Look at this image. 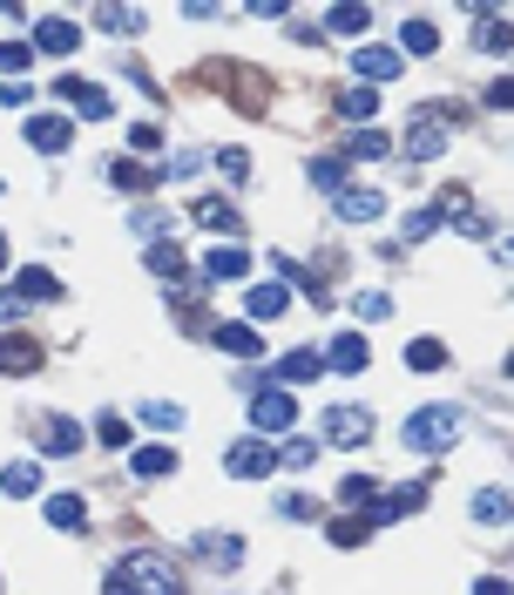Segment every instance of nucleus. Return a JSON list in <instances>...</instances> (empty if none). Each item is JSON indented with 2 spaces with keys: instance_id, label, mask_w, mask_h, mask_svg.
Segmentation results:
<instances>
[{
  "instance_id": "obj_1",
  "label": "nucleus",
  "mask_w": 514,
  "mask_h": 595,
  "mask_svg": "<svg viewBox=\"0 0 514 595\" xmlns=\"http://www.w3.org/2000/svg\"><path fill=\"white\" fill-rule=\"evenodd\" d=\"M102 595H184V568L169 562L162 548H129V555L109 568Z\"/></svg>"
},
{
  "instance_id": "obj_2",
  "label": "nucleus",
  "mask_w": 514,
  "mask_h": 595,
  "mask_svg": "<svg viewBox=\"0 0 514 595\" xmlns=\"http://www.w3.org/2000/svg\"><path fill=\"white\" fill-rule=\"evenodd\" d=\"M461 434H467V413L441 399V406H419V413H406L399 447H406V454H454V447H461Z\"/></svg>"
},
{
  "instance_id": "obj_3",
  "label": "nucleus",
  "mask_w": 514,
  "mask_h": 595,
  "mask_svg": "<svg viewBox=\"0 0 514 595\" xmlns=\"http://www.w3.org/2000/svg\"><path fill=\"white\" fill-rule=\"evenodd\" d=\"M399 156H406V162H441V156H447V122L434 116V102H426V109H413Z\"/></svg>"
},
{
  "instance_id": "obj_4",
  "label": "nucleus",
  "mask_w": 514,
  "mask_h": 595,
  "mask_svg": "<svg viewBox=\"0 0 514 595\" xmlns=\"http://www.w3.org/2000/svg\"><path fill=\"white\" fill-rule=\"evenodd\" d=\"M250 427H257V440L291 434V427H298V393H278V386H265V393L250 399Z\"/></svg>"
},
{
  "instance_id": "obj_5",
  "label": "nucleus",
  "mask_w": 514,
  "mask_h": 595,
  "mask_svg": "<svg viewBox=\"0 0 514 595\" xmlns=\"http://www.w3.org/2000/svg\"><path fill=\"white\" fill-rule=\"evenodd\" d=\"M55 96L75 109V116H89V122H109L116 116V102H109V89H102V81H81V75H61L55 81Z\"/></svg>"
},
{
  "instance_id": "obj_6",
  "label": "nucleus",
  "mask_w": 514,
  "mask_h": 595,
  "mask_svg": "<svg viewBox=\"0 0 514 595\" xmlns=\"http://www.w3.org/2000/svg\"><path fill=\"white\" fill-rule=\"evenodd\" d=\"M190 562H197V568H217V575H230V568H244V535H224V528H210V535H190Z\"/></svg>"
},
{
  "instance_id": "obj_7",
  "label": "nucleus",
  "mask_w": 514,
  "mask_h": 595,
  "mask_svg": "<svg viewBox=\"0 0 514 595\" xmlns=\"http://www.w3.org/2000/svg\"><path fill=\"white\" fill-rule=\"evenodd\" d=\"M325 440L332 447H366L373 440V413L366 406H332L325 413Z\"/></svg>"
},
{
  "instance_id": "obj_8",
  "label": "nucleus",
  "mask_w": 514,
  "mask_h": 595,
  "mask_svg": "<svg viewBox=\"0 0 514 595\" xmlns=\"http://www.w3.org/2000/svg\"><path fill=\"white\" fill-rule=\"evenodd\" d=\"M224 467H230V480H265V474H278V454L265 440H230Z\"/></svg>"
},
{
  "instance_id": "obj_9",
  "label": "nucleus",
  "mask_w": 514,
  "mask_h": 595,
  "mask_svg": "<svg viewBox=\"0 0 514 595\" xmlns=\"http://www.w3.org/2000/svg\"><path fill=\"white\" fill-rule=\"evenodd\" d=\"M474 21H481V28H474V48H481L487 61H507V54H514V28L501 21V8H487V0H481Z\"/></svg>"
},
{
  "instance_id": "obj_10",
  "label": "nucleus",
  "mask_w": 514,
  "mask_h": 595,
  "mask_svg": "<svg viewBox=\"0 0 514 595\" xmlns=\"http://www.w3.org/2000/svg\"><path fill=\"white\" fill-rule=\"evenodd\" d=\"M318 359H325V373H366V366H373V346H366L359 331H338Z\"/></svg>"
},
{
  "instance_id": "obj_11",
  "label": "nucleus",
  "mask_w": 514,
  "mask_h": 595,
  "mask_svg": "<svg viewBox=\"0 0 514 595\" xmlns=\"http://www.w3.org/2000/svg\"><path fill=\"white\" fill-rule=\"evenodd\" d=\"M0 373H8V379L41 373V346H34L28 331H0Z\"/></svg>"
},
{
  "instance_id": "obj_12",
  "label": "nucleus",
  "mask_w": 514,
  "mask_h": 595,
  "mask_svg": "<svg viewBox=\"0 0 514 595\" xmlns=\"http://www.w3.org/2000/svg\"><path fill=\"white\" fill-rule=\"evenodd\" d=\"M332 217H338V224H379V217H386V197H379V190H353V184H346V190L332 197Z\"/></svg>"
},
{
  "instance_id": "obj_13",
  "label": "nucleus",
  "mask_w": 514,
  "mask_h": 595,
  "mask_svg": "<svg viewBox=\"0 0 514 595\" xmlns=\"http://www.w3.org/2000/svg\"><path fill=\"white\" fill-rule=\"evenodd\" d=\"M353 54V75H359V89H379V81H393L406 61L393 54V48H346Z\"/></svg>"
},
{
  "instance_id": "obj_14",
  "label": "nucleus",
  "mask_w": 514,
  "mask_h": 595,
  "mask_svg": "<svg viewBox=\"0 0 514 595\" xmlns=\"http://www.w3.org/2000/svg\"><path fill=\"white\" fill-rule=\"evenodd\" d=\"M244 271H250V250H244V244H210V250H204V278H210V285H237Z\"/></svg>"
},
{
  "instance_id": "obj_15",
  "label": "nucleus",
  "mask_w": 514,
  "mask_h": 595,
  "mask_svg": "<svg viewBox=\"0 0 514 595\" xmlns=\"http://www.w3.org/2000/svg\"><path fill=\"white\" fill-rule=\"evenodd\" d=\"M34 447L41 454H81V427H75V419H61V413H48V419H34Z\"/></svg>"
},
{
  "instance_id": "obj_16",
  "label": "nucleus",
  "mask_w": 514,
  "mask_h": 595,
  "mask_svg": "<svg viewBox=\"0 0 514 595\" xmlns=\"http://www.w3.org/2000/svg\"><path fill=\"white\" fill-rule=\"evenodd\" d=\"M81 48V28L68 21V14H48L41 28H34V54H55V61H68Z\"/></svg>"
},
{
  "instance_id": "obj_17",
  "label": "nucleus",
  "mask_w": 514,
  "mask_h": 595,
  "mask_svg": "<svg viewBox=\"0 0 514 595\" xmlns=\"http://www.w3.org/2000/svg\"><path fill=\"white\" fill-rule=\"evenodd\" d=\"M271 379H278V393H298V386L325 379V359H318L312 346H298V353H285V359H278V373H271Z\"/></svg>"
},
{
  "instance_id": "obj_18",
  "label": "nucleus",
  "mask_w": 514,
  "mask_h": 595,
  "mask_svg": "<svg viewBox=\"0 0 514 595\" xmlns=\"http://www.w3.org/2000/svg\"><path fill=\"white\" fill-rule=\"evenodd\" d=\"M399 61L413 54V61H426V54H441V28L426 21V14H413V21H399V48H393Z\"/></svg>"
},
{
  "instance_id": "obj_19",
  "label": "nucleus",
  "mask_w": 514,
  "mask_h": 595,
  "mask_svg": "<svg viewBox=\"0 0 514 595\" xmlns=\"http://www.w3.org/2000/svg\"><path fill=\"white\" fill-rule=\"evenodd\" d=\"M190 217H197L204 230H217V237H237V230H244V210H237L230 197H204V204H190Z\"/></svg>"
},
{
  "instance_id": "obj_20",
  "label": "nucleus",
  "mask_w": 514,
  "mask_h": 595,
  "mask_svg": "<svg viewBox=\"0 0 514 595\" xmlns=\"http://www.w3.org/2000/svg\"><path fill=\"white\" fill-rule=\"evenodd\" d=\"M28 142H34L41 156H61V149L75 142V129H68V116H28Z\"/></svg>"
},
{
  "instance_id": "obj_21",
  "label": "nucleus",
  "mask_w": 514,
  "mask_h": 595,
  "mask_svg": "<svg viewBox=\"0 0 514 595\" xmlns=\"http://www.w3.org/2000/svg\"><path fill=\"white\" fill-rule=\"evenodd\" d=\"M210 346L217 353H230V359H257V325H210Z\"/></svg>"
},
{
  "instance_id": "obj_22",
  "label": "nucleus",
  "mask_w": 514,
  "mask_h": 595,
  "mask_svg": "<svg viewBox=\"0 0 514 595\" xmlns=\"http://www.w3.org/2000/svg\"><path fill=\"white\" fill-rule=\"evenodd\" d=\"M0 494H8V500L41 494V460H8V467H0Z\"/></svg>"
},
{
  "instance_id": "obj_23",
  "label": "nucleus",
  "mask_w": 514,
  "mask_h": 595,
  "mask_svg": "<svg viewBox=\"0 0 514 595\" xmlns=\"http://www.w3.org/2000/svg\"><path fill=\"white\" fill-rule=\"evenodd\" d=\"M474 522H481V528H507V522H514L507 487H481V494H474Z\"/></svg>"
},
{
  "instance_id": "obj_24",
  "label": "nucleus",
  "mask_w": 514,
  "mask_h": 595,
  "mask_svg": "<svg viewBox=\"0 0 514 595\" xmlns=\"http://www.w3.org/2000/svg\"><path fill=\"white\" fill-rule=\"evenodd\" d=\"M14 298H21V305H28V298H34V305H55V298H61V278L41 271V265H28V271L14 278Z\"/></svg>"
},
{
  "instance_id": "obj_25",
  "label": "nucleus",
  "mask_w": 514,
  "mask_h": 595,
  "mask_svg": "<svg viewBox=\"0 0 514 595\" xmlns=\"http://www.w3.org/2000/svg\"><path fill=\"white\" fill-rule=\"evenodd\" d=\"M48 528H61V535L89 528V500H81V494H55V500H48Z\"/></svg>"
},
{
  "instance_id": "obj_26",
  "label": "nucleus",
  "mask_w": 514,
  "mask_h": 595,
  "mask_svg": "<svg viewBox=\"0 0 514 595\" xmlns=\"http://www.w3.org/2000/svg\"><path fill=\"white\" fill-rule=\"evenodd\" d=\"M129 474L136 480H169V474H177V454H169V447H136L129 454Z\"/></svg>"
},
{
  "instance_id": "obj_27",
  "label": "nucleus",
  "mask_w": 514,
  "mask_h": 595,
  "mask_svg": "<svg viewBox=\"0 0 514 595\" xmlns=\"http://www.w3.org/2000/svg\"><path fill=\"white\" fill-rule=\"evenodd\" d=\"M338 156H346V162H379V156H393V136L386 129H353V142Z\"/></svg>"
},
{
  "instance_id": "obj_28",
  "label": "nucleus",
  "mask_w": 514,
  "mask_h": 595,
  "mask_svg": "<svg viewBox=\"0 0 514 595\" xmlns=\"http://www.w3.org/2000/svg\"><path fill=\"white\" fill-rule=\"evenodd\" d=\"M332 109L346 116V122H359V129H373V116H379V89H346Z\"/></svg>"
},
{
  "instance_id": "obj_29",
  "label": "nucleus",
  "mask_w": 514,
  "mask_h": 595,
  "mask_svg": "<svg viewBox=\"0 0 514 595\" xmlns=\"http://www.w3.org/2000/svg\"><path fill=\"white\" fill-rule=\"evenodd\" d=\"M285 305H291V291H285V285H250V298H244V311H250V318H278Z\"/></svg>"
},
{
  "instance_id": "obj_30",
  "label": "nucleus",
  "mask_w": 514,
  "mask_h": 595,
  "mask_svg": "<svg viewBox=\"0 0 514 595\" xmlns=\"http://www.w3.org/2000/svg\"><path fill=\"white\" fill-rule=\"evenodd\" d=\"M136 419H142V427H156V434H177V427H184V406H169V399H142V406H136Z\"/></svg>"
},
{
  "instance_id": "obj_31",
  "label": "nucleus",
  "mask_w": 514,
  "mask_h": 595,
  "mask_svg": "<svg viewBox=\"0 0 514 595\" xmlns=\"http://www.w3.org/2000/svg\"><path fill=\"white\" fill-rule=\"evenodd\" d=\"M441 366H447L441 338H413V346H406V373H441Z\"/></svg>"
},
{
  "instance_id": "obj_32",
  "label": "nucleus",
  "mask_w": 514,
  "mask_h": 595,
  "mask_svg": "<svg viewBox=\"0 0 514 595\" xmlns=\"http://www.w3.org/2000/svg\"><path fill=\"white\" fill-rule=\"evenodd\" d=\"M109 184H116V190H149V184H156V169H149V162H129V156H116V162H109Z\"/></svg>"
},
{
  "instance_id": "obj_33",
  "label": "nucleus",
  "mask_w": 514,
  "mask_h": 595,
  "mask_svg": "<svg viewBox=\"0 0 514 595\" xmlns=\"http://www.w3.org/2000/svg\"><path fill=\"white\" fill-rule=\"evenodd\" d=\"M149 271H156L162 285H177V278H184V250L169 244V237H162V244H149Z\"/></svg>"
},
{
  "instance_id": "obj_34",
  "label": "nucleus",
  "mask_w": 514,
  "mask_h": 595,
  "mask_svg": "<svg viewBox=\"0 0 514 595\" xmlns=\"http://www.w3.org/2000/svg\"><path fill=\"white\" fill-rule=\"evenodd\" d=\"M373 500H379L373 474H346V480H338V507H373Z\"/></svg>"
},
{
  "instance_id": "obj_35",
  "label": "nucleus",
  "mask_w": 514,
  "mask_h": 595,
  "mask_svg": "<svg viewBox=\"0 0 514 595\" xmlns=\"http://www.w3.org/2000/svg\"><path fill=\"white\" fill-rule=\"evenodd\" d=\"M325 542H332V548H366V542H373V528H366V515H346V522H332V528H325Z\"/></svg>"
},
{
  "instance_id": "obj_36",
  "label": "nucleus",
  "mask_w": 514,
  "mask_h": 595,
  "mask_svg": "<svg viewBox=\"0 0 514 595\" xmlns=\"http://www.w3.org/2000/svg\"><path fill=\"white\" fill-rule=\"evenodd\" d=\"M346 177H353L346 156H318V162H312V184H318V190H346Z\"/></svg>"
},
{
  "instance_id": "obj_37",
  "label": "nucleus",
  "mask_w": 514,
  "mask_h": 595,
  "mask_svg": "<svg viewBox=\"0 0 514 595\" xmlns=\"http://www.w3.org/2000/svg\"><path fill=\"white\" fill-rule=\"evenodd\" d=\"M447 217H441V204H426V210H413L406 224H399V244H419V237H434Z\"/></svg>"
},
{
  "instance_id": "obj_38",
  "label": "nucleus",
  "mask_w": 514,
  "mask_h": 595,
  "mask_svg": "<svg viewBox=\"0 0 514 595\" xmlns=\"http://www.w3.org/2000/svg\"><path fill=\"white\" fill-rule=\"evenodd\" d=\"M169 224H177L169 210H149V204H142V210H129V230H136V237H156V244H162V237H169Z\"/></svg>"
},
{
  "instance_id": "obj_39",
  "label": "nucleus",
  "mask_w": 514,
  "mask_h": 595,
  "mask_svg": "<svg viewBox=\"0 0 514 595\" xmlns=\"http://www.w3.org/2000/svg\"><path fill=\"white\" fill-rule=\"evenodd\" d=\"M325 28H332V34H366V28H373V8H332Z\"/></svg>"
},
{
  "instance_id": "obj_40",
  "label": "nucleus",
  "mask_w": 514,
  "mask_h": 595,
  "mask_svg": "<svg viewBox=\"0 0 514 595\" xmlns=\"http://www.w3.org/2000/svg\"><path fill=\"white\" fill-rule=\"evenodd\" d=\"M96 440L102 447H129V419L122 413H96Z\"/></svg>"
},
{
  "instance_id": "obj_41",
  "label": "nucleus",
  "mask_w": 514,
  "mask_h": 595,
  "mask_svg": "<svg viewBox=\"0 0 514 595\" xmlns=\"http://www.w3.org/2000/svg\"><path fill=\"white\" fill-rule=\"evenodd\" d=\"M278 515H285V522H312L318 500H312V494H278Z\"/></svg>"
},
{
  "instance_id": "obj_42",
  "label": "nucleus",
  "mask_w": 514,
  "mask_h": 595,
  "mask_svg": "<svg viewBox=\"0 0 514 595\" xmlns=\"http://www.w3.org/2000/svg\"><path fill=\"white\" fill-rule=\"evenodd\" d=\"M96 28H116V34H142V14H129V8H96Z\"/></svg>"
},
{
  "instance_id": "obj_43",
  "label": "nucleus",
  "mask_w": 514,
  "mask_h": 595,
  "mask_svg": "<svg viewBox=\"0 0 514 595\" xmlns=\"http://www.w3.org/2000/svg\"><path fill=\"white\" fill-rule=\"evenodd\" d=\"M318 460V440H285L278 447V467H312Z\"/></svg>"
},
{
  "instance_id": "obj_44",
  "label": "nucleus",
  "mask_w": 514,
  "mask_h": 595,
  "mask_svg": "<svg viewBox=\"0 0 514 595\" xmlns=\"http://www.w3.org/2000/svg\"><path fill=\"white\" fill-rule=\"evenodd\" d=\"M28 61H34V48H28V41H0V75H21Z\"/></svg>"
},
{
  "instance_id": "obj_45",
  "label": "nucleus",
  "mask_w": 514,
  "mask_h": 595,
  "mask_svg": "<svg viewBox=\"0 0 514 595\" xmlns=\"http://www.w3.org/2000/svg\"><path fill=\"white\" fill-rule=\"evenodd\" d=\"M197 169H204V156H169V162L156 169V177H169V184H190Z\"/></svg>"
},
{
  "instance_id": "obj_46",
  "label": "nucleus",
  "mask_w": 514,
  "mask_h": 595,
  "mask_svg": "<svg viewBox=\"0 0 514 595\" xmlns=\"http://www.w3.org/2000/svg\"><path fill=\"white\" fill-rule=\"evenodd\" d=\"M217 169H224L230 184H250V156L244 149H217Z\"/></svg>"
},
{
  "instance_id": "obj_47",
  "label": "nucleus",
  "mask_w": 514,
  "mask_h": 595,
  "mask_svg": "<svg viewBox=\"0 0 514 595\" xmlns=\"http://www.w3.org/2000/svg\"><path fill=\"white\" fill-rule=\"evenodd\" d=\"M353 311H359V318H386L393 305H386V291H359V298H353Z\"/></svg>"
},
{
  "instance_id": "obj_48",
  "label": "nucleus",
  "mask_w": 514,
  "mask_h": 595,
  "mask_svg": "<svg viewBox=\"0 0 514 595\" xmlns=\"http://www.w3.org/2000/svg\"><path fill=\"white\" fill-rule=\"evenodd\" d=\"M129 149H162V129H156V122H136V129H129Z\"/></svg>"
},
{
  "instance_id": "obj_49",
  "label": "nucleus",
  "mask_w": 514,
  "mask_h": 595,
  "mask_svg": "<svg viewBox=\"0 0 514 595\" xmlns=\"http://www.w3.org/2000/svg\"><path fill=\"white\" fill-rule=\"evenodd\" d=\"M34 102V89H21V81H8V89H0V109H28Z\"/></svg>"
},
{
  "instance_id": "obj_50",
  "label": "nucleus",
  "mask_w": 514,
  "mask_h": 595,
  "mask_svg": "<svg viewBox=\"0 0 514 595\" xmlns=\"http://www.w3.org/2000/svg\"><path fill=\"white\" fill-rule=\"evenodd\" d=\"M487 109H514V81H507V75H501L494 89H487Z\"/></svg>"
},
{
  "instance_id": "obj_51",
  "label": "nucleus",
  "mask_w": 514,
  "mask_h": 595,
  "mask_svg": "<svg viewBox=\"0 0 514 595\" xmlns=\"http://www.w3.org/2000/svg\"><path fill=\"white\" fill-rule=\"evenodd\" d=\"M21 311H28V305H21V298H14V291H0V325H14V318H21Z\"/></svg>"
},
{
  "instance_id": "obj_52",
  "label": "nucleus",
  "mask_w": 514,
  "mask_h": 595,
  "mask_svg": "<svg viewBox=\"0 0 514 595\" xmlns=\"http://www.w3.org/2000/svg\"><path fill=\"white\" fill-rule=\"evenodd\" d=\"M474 595H507V582H501V575H481V582H474Z\"/></svg>"
},
{
  "instance_id": "obj_53",
  "label": "nucleus",
  "mask_w": 514,
  "mask_h": 595,
  "mask_svg": "<svg viewBox=\"0 0 514 595\" xmlns=\"http://www.w3.org/2000/svg\"><path fill=\"white\" fill-rule=\"evenodd\" d=\"M0 271H8V237H0Z\"/></svg>"
}]
</instances>
